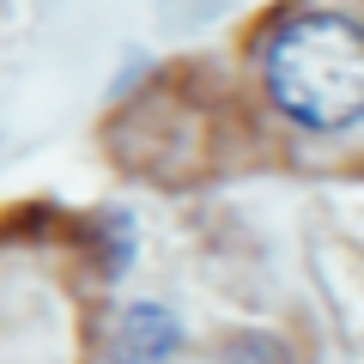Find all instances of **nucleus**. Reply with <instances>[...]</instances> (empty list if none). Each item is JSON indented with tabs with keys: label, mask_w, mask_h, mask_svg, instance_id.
<instances>
[{
	"label": "nucleus",
	"mask_w": 364,
	"mask_h": 364,
	"mask_svg": "<svg viewBox=\"0 0 364 364\" xmlns=\"http://www.w3.org/2000/svg\"><path fill=\"white\" fill-rule=\"evenodd\" d=\"M267 97L298 128H352L364 116V25L346 13H298L267 43Z\"/></svg>",
	"instance_id": "nucleus-1"
},
{
	"label": "nucleus",
	"mask_w": 364,
	"mask_h": 364,
	"mask_svg": "<svg viewBox=\"0 0 364 364\" xmlns=\"http://www.w3.org/2000/svg\"><path fill=\"white\" fill-rule=\"evenodd\" d=\"M176 340H182V328H176V316L164 304H128L116 316V328H109L116 364H164L176 352Z\"/></svg>",
	"instance_id": "nucleus-2"
}]
</instances>
